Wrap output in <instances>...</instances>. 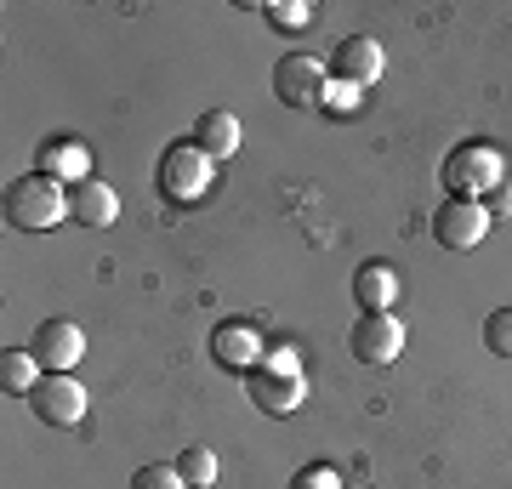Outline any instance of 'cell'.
I'll return each instance as SVG.
<instances>
[{
  "label": "cell",
  "instance_id": "6da1fadb",
  "mask_svg": "<svg viewBox=\"0 0 512 489\" xmlns=\"http://www.w3.org/2000/svg\"><path fill=\"white\" fill-rule=\"evenodd\" d=\"M245 393L262 416H296L302 399H308V376H302V359L296 347H268L262 364L245 376Z\"/></svg>",
  "mask_w": 512,
  "mask_h": 489
},
{
  "label": "cell",
  "instance_id": "7a4b0ae2",
  "mask_svg": "<svg viewBox=\"0 0 512 489\" xmlns=\"http://www.w3.org/2000/svg\"><path fill=\"white\" fill-rule=\"evenodd\" d=\"M6 222L23 228V234H46L57 222H69V188L52 177H40V171L6 182Z\"/></svg>",
  "mask_w": 512,
  "mask_h": 489
},
{
  "label": "cell",
  "instance_id": "3957f363",
  "mask_svg": "<svg viewBox=\"0 0 512 489\" xmlns=\"http://www.w3.org/2000/svg\"><path fill=\"white\" fill-rule=\"evenodd\" d=\"M211 177H217V160H211L194 137L165 148V160H160V194L171 205H194L205 188H211Z\"/></svg>",
  "mask_w": 512,
  "mask_h": 489
},
{
  "label": "cell",
  "instance_id": "277c9868",
  "mask_svg": "<svg viewBox=\"0 0 512 489\" xmlns=\"http://www.w3.org/2000/svg\"><path fill=\"white\" fill-rule=\"evenodd\" d=\"M507 182L501 171V154L495 148H456L450 160H444V188H450V200H490L495 188Z\"/></svg>",
  "mask_w": 512,
  "mask_h": 489
},
{
  "label": "cell",
  "instance_id": "5b68a950",
  "mask_svg": "<svg viewBox=\"0 0 512 489\" xmlns=\"http://www.w3.org/2000/svg\"><path fill=\"white\" fill-rule=\"evenodd\" d=\"M325 86H330V69H325V63H319L313 52L279 57V69H274V97L285 103V109H319Z\"/></svg>",
  "mask_w": 512,
  "mask_h": 489
},
{
  "label": "cell",
  "instance_id": "8992f818",
  "mask_svg": "<svg viewBox=\"0 0 512 489\" xmlns=\"http://www.w3.org/2000/svg\"><path fill=\"white\" fill-rule=\"evenodd\" d=\"M484 234H490V211H484V200H444L439 211H433V239H439L444 251H478L484 245Z\"/></svg>",
  "mask_w": 512,
  "mask_h": 489
},
{
  "label": "cell",
  "instance_id": "52a82bcc",
  "mask_svg": "<svg viewBox=\"0 0 512 489\" xmlns=\"http://www.w3.org/2000/svg\"><path fill=\"white\" fill-rule=\"evenodd\" d=\"M382 69H387V52L376 35H348V40H336V52H330V80H342L353 91H370L382 80Z\"/></svg>",
  "mask_w": 512,
  "mask_h": 489
},
{
  "label": "cell",
  "instance_id": "ba28073f",
  "mask_svg": "<svg viewBox=\"0 0 512 489\" xmlns=\"http://www.w3.org/2000/svg\"><path fill=\"white\" fill-rule=\"evenodd\" d=\"M29 353L40 359L46 376H74V364L86 359V330L74 325V319H46V325L35 330Z\"/></svg>",
  "mask_w": 512,
  "mask_h": 489
},
{
  "label": "cell",
  "instance_id": "9c48e42d",
  "mask_svg": "<svg viewBox=\"0 0 512 489\" xmlns=\"http://www.w3.org/2000/svg\"><path fill=\"white\" fill-rule=\"evenodd\" d=\"M348 353L359 364H393L404 353V325L393 313H359L348 330Z\"/></svg>",
  "mask_w": 512,
  "mask_h": 489
},
{
  "label": "cell",
  "instance_id": "30bf717a",
  "mask_svg": "<svg viewBox=\"0 0 512 489\" xmlns=\"http://www.w3.org/2000/svg\"><path fill=\"white\" fill-rule=\"evenodd\" d=\"M29 410L46 427H80L86 421V387L74 376H40L35 393H29Z\"/></svg>",
  "mask_w": 512,
  "mask_h": 489
},
{
  "label": "cell",
  "instance_id": "8fae6325",
  "mask_svg": "<svg viewBox=\"0 0 512 489\" xmlns=\"http://www.w3.org/2000/svg\"><path fill=\"white\" fill-rule=\"evenodd\" d=\"M262 336H256V325H245V319H222L217 330H211V359L222 364V370H234V376H251L256 364H262Z\"/></svg>",
  "mask_w": 512,
  "mask_h": 489
},
{
  "label": "cell",
  "instance_id": "7c38bea8",
  "mask_svg": "<svg viewBox=\"0 0 512 489\" xmlns=\"http://www.w3.org/2000/svg\"><path fill=\"white\" fill-rule=\"evenodd\" d=\"M35 171L52 182H92V154H86V143L80 137H46L35 154Z\"/></svg>",
  "mask_w": 512,
  "mask_h": 489
},
{
  "label": "cell",
  "instance_id": "4fadbf2b",
  "mask_svg": "<svg viewBox=\"0 0 512 489\" xmlns=\"http://www.w3.org/2000/svg\"><path fill=\"white\" fill-rule=\"evenodd\" d=\"M120 217V194H114L109 182H74L69 188V222H80V228H109V222Z\"/></svg>",
  "mask_w": 512,
  "mask_h": 489
},
{
  "label": "cell",
  "instance_id": "5bb4252c",
  "mask_svg": "<svg viewBox=\"0 0 512 489\" xmlns=\"http://www.w3.org/2000/svg\"><path fill=\"white\" fill-rule=\"evenodd\" d=\"M353 302L365 313H387L399 302V273L387 268V262H365V268L353 273Z\"/></svg>",
  "mask_w": 512,
  "mask_h": 489
},
{
  "label": "cell",
  "instance_id": "9a60e30c",
  "mask_svg": "<svg viewBox=\"0 0 512 489\" xmlns=\"http://www.w3.org/2000/svg\"><path fill=\"white\" fill-rule=\"evenodd\" d=\"M194 143H200L211 160H228V154H239V114H228V109L200 114V126H194Z\"/></svg>",
  "mask_w": 512,
  "mask_h": 489
},
{
  "label": "cell",
  "instance_id": "2e32d148",
  "mask_svg": "<svg viewBox=\"0 0 512 489\" xmlns=\"http://www.w3.org/2000/svg\"><path fill=\"white\" fill-rule=\"evenodd\" d=\"M40 376H46V370H40V359L29 353V347H6V353H0V387H6V393L29 399Z\"/></svg>",
  "mask_w": 512,
  "mask_h": 489
},
{
  "label": "cell",
  "instance_id": "e0dca14e",
  "mask_svg": "<svg viewBox=\"0 0 512 489\" xmlns=\"http://www.w3.org/2000/svg\"><path fill=\"white\" fill-rule=\"evenodd\" d=\"M262 18L274 23L279 35H302V29L313 23V6H308V0H268V6H262Z\"/></svg>",
  "mask_w": 512,
  "mask_h": 489
},
{
  "label": "cell",
  "instance_id": "ac0fdd59",
  "mask_svg": "<svg viewBox=\"0 0 512 489\" xmlns=\"http://www.w3.org/2000/svg\"><path fill=\"white\" fill-rule=\"evenodd\" d=\"M177 472L188 478V489H211L217 484V455L205 450V444H188V450L177 455Z\"/></svg>",
  "mask_w": 512,
  "mask_h": 489
},
{
  "label": "cell",
  "instance_id": "d6986e66",
  "mask_svg": "<svg viewBox=\"0 0 512 489\" xmlns=\"http://www.w3.org/2000/svg\"><path fill=\"white\" fill-rule=\"evenodd\" d=\"M131 489H188V478L177 472V461H148L131 472Z\"/></svg>",
  "mask_w": 512,
  "mask_h": 489
},
{
  "label": "cell",
  "instance_id": "ffe728a7",
  "mask_svg": "<svg viewBox=\"0 0 512 489\" xmlns=\"http://www.w3.org/2000/svg\"><path fill=\"white\" fill-rule=\"evenodd\" d=\"M484 347H490L495 359H512V308H495L484 319Z\"/></svg>",
  "mask_w": 512,
  "mask_h": 489
},
{
  "label": "cell",
  "instance_id": "44dd1931",
  "mask_svg": "<svg viewBox=\"0 0 512 489\" xmlns=\"http://www.w3.org/2000/svg\"><path fill=\"white\" fill-rule=\"evenodd\" d=\"M291 489H348V484H342V472L330 467V461H313V467H302L291 478Z\"/></svg>",
  "mask_w": 512,
  "mask_h": 489
},
{
  "label": "cell",
  "instance_id": "7402d4cb",
  "mask_svg": "<svg viewBox=\"0 0 512 489\" xmlns=\"http://www.w3.org/2000/svg\"><path fill=\"white\" fill-rule=\"evenodd\" d=\"M359 97H365V91H353V86H342V80H330L325 97H319V109H325V114H353V109H359Z\"/></svg>",
  "mask_w": 512,
  "mask_h": 489
},
{
  "label": "cell",
  "instance_id": "603a6c76",
  "mask_svg": "<svg viewBox=\"0 0 512 489\" xmlns=\"http://www.w3.org/2000/svg\"><path fill=\"white\" fill-rule=\"evenodd\" d=\"M484 211H490V222H512V177L495 188L490 200H484Z\"/></svg>",
  "mask_w": 512,
  "mask_h": 489
}]
</instances>
